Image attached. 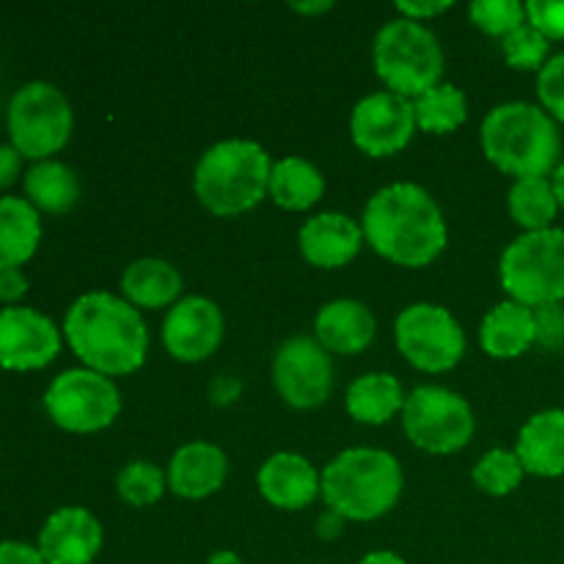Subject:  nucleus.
<instances>
[{
	"label": "nucleus",
	"instance_id": "obj_25",
	"mask_svg": "<svg viewBox=\"0 0 564 564\" xmlns=\"http://www.w3.org/2000/svg\"><path fill=\"white\" fill-rule=\"evenodd\" d=\"M347 413L361 424H386L405 405V394L394 375L369 372L350 383L345 397Z\"/></svg>",
	"mask_w": 564,
	"mask_h": 564
},
{
	"label": "nucleus",
	"instance_id": "obj_33",
	"mask_svg": "<svg viewBox=\"0 0 564 564\" xmlns=\"http://www.w3.org/2000/svg\"><path fill=\"white\" fill-rule=\"evenodd\" d=\"M549 47L551 42L527 22L518 31H512L510 36L501 39V53H505V61L512 66V69H543L545 61H549Z\"/></svg>",
	"mask_w": 564,
	"mask_h": 564
},
{
	"label": "nucleus",
	"instance_id": "obj_34",
	"mask_svg": "<svg viewBox=\"0 0 564 564\" xmlns=\"http://www.w3.org/2000/svg\"><path fill=\"white\" fill-rule=\"evenodd\" d=\"M540 108L554 121H564V53L551 55L538 72Z\"/></svg>",
	"mask_w": 564,
	"mask_h": 564
},
{
	"label": "nucleus",
	"instance_id": "obj_42",
	"mask_svg": "<svg viewBox=\"0 0 564 564\" xmlns=\"http://www.w3.org/2000/svg\"><path fill=\"white\" fill-rule=\"evenodd\" d=\"M358 564H408L402 556H397L394 551H372V554L364 556Z\"/></svg>",
	"mask_w": 564,
	"mask_h": 564
},
{
	"label": "nucleus",
	"instance_id": "obj_31",
	"mask_svg": "<svg viewBox=\"0 0 564 564\" xmlns=\"http://www.w3.org/2000/svg\"><path fill=\"white\" fill-rule=\"evenodd\" d=\"M523 466L516 452L490 449L482 460L474 466V485L490 496H507L523 482Z\"/></svg>",
	"mask_w": 564,
	"mask_h": 564
},
{
	"label": "nucleus",
	"instance_id": "obj_3",
	"mask_svg": "<svg viewBox=\"0 0 564 564\" xmlns=\"http://www.w3.org/2000/svg\"><path fill=\"white\" fill-rule=\"evenodd\" d=\"M490 163L516 180L551 176L560 165L562 138L556 121L540 105H496L479 130Z\"/></svg>",
	"mask_w": 564,
	"mask_h": 564
},
{
	"label": "nucleus",
	"instance_id": "obj_2",
	"mask_svg": "<svg viewBox=\"0 0 564 564\" xmlns=\"http://www.w3.org/2000/svg\"><path fill=\"white\" fill-rule=\"evenodd\" d=\"M64 336L86 369L113 378L143 367L149 330L130 301L110 292H86L69 306Z\"/></svg>",
	"mask_w": 564,
	"mask_h": 564
},
{
	"label": "nucleus",
	"instance_id": "obj_35",
	"mask_svg": "<svg viewBox=\"0 0 564 564\" xmlns=\"http://www.w3.org/2000/svg\"><path fill=\"white\" fill-rule=\"evenodd\" d=\"M527 22L538 28L549 42L564 39V0H529Z\"/></svg>",
	"mask_w": 564,
	"mask_h": 564
},
{
	"label": "nucleus",
	"instance_id": "obj_15",
	"mask_svg": "<svg viewBox=\"0 0 564 564\" xmlns=\"http://www.w3.org/2000/svg\"><path fill=\"white\" fill-rule=\"evenodd\" d=\"M224 339V314L218 303L204 295L182 297L163 323V345L174 358L187 364L204 361Z\"/></svg>",
	"mask_w": 564,
	"mask_h": 564
},
{
	"label": "nucleus",
	"instance_id": "obj_4",
	"mask_svg": "<svg viewBox=\"0 0 564 564\" xmlns=\"http://www.w3.org/2000/svg\"><path fill=\"white\" fill-rule=\"evenodd\" d=\"M402 468L386 449H345L319 474V496L345 521H375L400 501Z\"/></svg>",
	"mask_w": 564,
	"mask_h": 564
},
{
	"label": "nucleus",
	"instance_id": "obj_7",
	"mask_svg": "<svg viewBox=\"0 0 564 564\" xmlns=\"http://www.w3.org/2000/svg\"><path fill=\"white\" fill-rule=\"evenodd\" d=\"M499 279L510 301L529 308L564 301V229L523 231L501 253Z\"/></svg>",
	"mask_w": 564,
	"mask_h": 564
},
{
	"label": "nucleus",
	"instance_id": "obj_18",
	"mask_svg": "<svg viewBox=\"0 0 564 564\" xmlns=\"http://www.w3.org/2000/svg\"><path fill=\"white\" fill-rule=\"evenodd\" d=\"M259 494L279 510H303L319 496V474L312 463L295 452L268 457L257 474Z\"/></svg>",
	"mask_w": 564,
	"mask_h": 564
},
{
	"label": "nucleus",
	"instance_id": "obj_44",
	"mask_svg": "<svg viewBox=\"0 0 564 564\" xmlns=\"http://www.w3.org/2000/svg\"><path fill=\"white\" fill-rule=\"evenodd\" d=\"M292 9L303 11V14H319V11L334 9V3L330 0H319V3H292Z\"/></svg>",
	"mask_w": 564,
	"mask_h": 564
},
{
	"label": "nucleus",
	"instance_id": "obj_41",
	"mask_svg": "<svg viewBox=\"0 0 564 564\" xmlns=\"http://www.w3.org/2000/svg\"><path fill=\"white\" fill-rule=\"evenodd\" d=\"M341 527H345V518H341L339 512L328 510V512H325L323 518H319V523H317V529H319V538H325V540H334L336 534L341 532Z\"/></svg>",
	"mask_w": 564,
	"mask_h": 564
},
{
	"label": "nucleus",
	"instance_id": "obj_45",
	"mask_svg": "<svg viewBox=\"0 0 564 564\" xmlns=\"http://www.w3.org/2000/svg\"><path fill=\"white\" fill-rule=\"evenodd\" d=\"M207 564H242V560L235 554V551H215Z\"/></svg>",
	"mask_w": 564,
	"mask_h": 564
},
{
	"label": "nucleus",
	"instance_id": "obj_16",
	"mask_svg": "<svg viewBox=\"0 0 564 564\" xmlns=\"http://www.w3.org/2000/svg\"><path fill=\"white\" fill-rule=\"evenodd\" d=\"M36 549L47 564H91L102 549V523L83 507H61L44 521Z\"/></svg>",
	"mask_w": 564,
	"mask_h": 564
},
{
	"label": "nucleus",
	"instance_id": "obj_22",
	"mask_svg": "<svg viewBox=\"0 0 564 564\" xmlns=\"http://www.w3.org/2000/svg\"><path fill=\"white\" fill-rule=\"evenodd\" d=\"M479 341L490 358H518L538 341L534 308L518 301H505L485 314Z\"/></svg>",
	"mask_w": 564,
	"mask_h": 564
},
{
	"label": "nucleus",
	"instance_id": "obj_12",
	"mask_svg": "<svg viewBox=\"0 0 564 564\" xmlns=\"http://www.w3.org/2000/svg\"><path fill=\"white\" fill-rule=\"evenodd\" d=\"M273 383L292 408H317L334 386V364L314 336H292L273 358Z\"/></svg>",
	"mask_w": 564,
	"mask_h": 564
},
{
	"label": "nucleus",
	"instance_id": "obj_38",
	"mask_svg": "<svg viewBox=\"0 0 564 564\" xmlns=\"http://www.w3.org/2000/svg\"><path fill=\"white\" fill-rule=\"evenodd\" d=\"M0 564H47L39 554V549L28 543H17V540H6L0 543Z\"/></svg>",
	"mask_w": 564,
	"mask_h": 564
},
{
	"label": "nucleus",
	"instance_id": "obj_32",
	"mask_svg": "<svg viewBox=\"0 0 564 564\" xmlns=\"http://www.w3.org/2000/svg\"><path fill=\"white\" fill-rule=\"evenodd\" d=\"M468 14L477 28L490 36H510L521 25H527V6L518 0H474Z\"/></svg>",
	"mask_w": 564,
	"mask_h": 564
},
{
	"label": "nucleus",
	"instance_id": "obj_27",
	"mask_svg": "<svg viewBox=\"0 0 564 564\" xmlns=\"http://www.w3.org/2000/svg\"><path fill=\"white\" fill-rule=\"evenodd\" d=\"M25 193L28 202L36 209L61 215L75 207L80 185L69 165L58 163V160H42L25 174Z\"/></svg>",
	"mask_w": 564,
	"mask_h": 564
},
{
	"label": "nucleus",
	"instance_id": "obj_9",
	"mask_svg": "<svg viewBox=\"0 0 564 564\" xmlns=\"http://www.w3.org/2000/svg\"><path fill=\"white\" fill-rule=\"evenodd\" d=\"M402 427L413 446L433 455L460 452L474 435V411L444 386H419L405 397Z\"/></svg>",
	"mask_w": 564,
	"mask_h": 564
},
{
	"label": "nucleus",
	"instance_id": "obj_39",
	"mask_svg": "<svg viewBox=\"0 0 564 564\" xmlns=\"http://www.w3.org/2000/svg\"><path fill=\"white\" fill-rule=\"evenodd\" d=\"M25 292H28V279L22 275L20 268L0 270V301L14 303V301H20Z\"/></svg>",
	"mask_w": 564,
	"mask_h": 564
},
{
	"label": "nucleus",
	"instance_id": "obj_28",
	"mask_svg": "<svg viewBox=\"0 0 564 564\" xmlns=\"http://www.w3.org/2000/svg\"><path fill=\"white\" fill-rule=\"evenodd\" d=\"M507 207H510L512 220H516L523 231L551 229L556 213H560V202H556L551 176L516 180V185L510 187Z\"/></svg>",
	"mask_w": 564,
	"mask_h": 564
},
{
	"label": "nucleus",
	"instance_id": "obj_29",
	"mask_svg": "<svg viewBox=\"0 0 564 564\" xmlns=\"http://www.w3.org/2000/svg\"><path fill=\"white\" fill-rule=\"evenodd\" d=\"M413 110H416V127L424 132H444L457 130L468 116L466 94L452 83H438L435 88L424 91L422 97L413 99Z\"/></svg>",
	"mask_w": 564,
	"mask_h": 564
},
{
	"label": "nucleus",
	"instance_id": "obj_8",
	"mask_svg": "<svg viewBox=\"0 0 564 564\" xmlns=\"http://www.w3.org/2000/svg\"><path fill=\"white\" fill-rule=\"evenodd\" d=\"M9 135L11 147L31 160H47L61 152L69 141L72 116L69 99L53 83L33 80L25 83L9 102Z\"/></svg>",
	"mask_w": 564,
	"mask_h": 564
},
{
	"label": "nucleus",
	"instance_id": "obj_13",
	"mask_svg": "<svg viewBox=\"0 0 564 564\" xmlns=\"http://www.w3.org/2000/svg\"><path fill=\"white\" fill-rule=\"evenodd\" d=\"M352 141L369 158H389L411 143L416 132V110L413 99L394 91L367 94L352 108L350 116Z\"/></svg>",
	"mask_w": 564,
	"mask_h": 564
},
{
	"label": "nucleus",
	"instance_id": "obj_30",
	"mask_svg": "<svg viewBox=\"0 0 564 564\" xmlns=\"http://www.w3.org/2000/svg\"><path fill=\"white\" fill-rule=\"evenodd\" d=\"M165 488H169V477L149 460L127 463L116 477V490H119L121 501L132 507L154 505L165 494Z\"/></svg>",
	"mask_w": 564,
	"mask_h": 564
},
{
	"label": "nucleus",
	"instance_id": "obj_19",
	"mask_svg": "<svg viewBox=\"0 0 564 564\" xmlns=\"http://www.w3.org/2000/svg\"><path fill=\"white\" fill-rule=\"evenodd\" d=\"M378 334V323L372 317V308L352 297L325 303L314 317V339L328 352L339 356H358L372 345Z\"/></svg>",
	"mask_w": 564,
	"mask_h": 564
},
{
	"label": "nucleus",
	"instance_id": "obj_10",
	"mask_svg": "<svg viewBox=\"0 0 564 564\" xmlns=\"http://www.w3.org/2000/svg\"><path fill=\"white\" fill-rule=\"evenodd\" d=\"M44 411L69 433H99L110 427L121 411L119 389L94 369H66L44 391Z\"/></svg>",
	"mask_w": 564,
	"mask_h": 564
},
{
	"label": "nucleus",
	"instance_id": "obj_17",
	"mask_svg": "<svg viewBox=\"0 0 564 564\" xmlns=\"http://www.w3.org/2000/svg\"><path fill=\"white\" fill-rule=\"evenodd\" d=\"M301 253L314 268H345L364 246V229L345 213H319L301 226Z\"/></svg>",
	"mask_w": 564,
	"mask_h": 564
},
{
	"label": "nucleus",
	"instance_id": "obj_36",
	"mask_svg": "<svg viewBox=\"0 0 564 564\" xmlns=\"http://www.w3.org/2000/svg\"><path fill=\"white\" fill-rule=\"evenodd\" d=\"M534 319H538V341L549 350H562L564 347V308L562 303L554 306L534 308Z\"/></svg>",
	"mask_w": 564,
	"mask_h": 564
},
{
	"label": "nucleus",
	"instance_id": "obj_21",
	"mask_svg": "<svg viewBox=\"0 0 564 564\" xmlns=\"http://www.w3.org/2000/svg\"><path fill=\"white\" fill-rule=\"evenodd\" d=\"M516 455L523 471L554 479L564 474V411L549 408L534 413L518 433Z\"/></svg>",
	"mask_w": 564,
	"mask_h": 564
},
{
	"label": "nucleus",
	"instance_id": "obj_20",
	"mask_svg": "<svg viewBox=\"0 0 564 564\" xmlns=\"http://www.w3.org/2000/svg\"><path fill=\"white\" fill-rule=\"evenodd\" d=\"M229 460L224 449H218L209 441H191L180 446L169 463V488L182 499H207L215 490H220Z\"/></svg>",
	"mask_w": 564,
	"mask_h": 564
},
{
	"label": "nucleus",
	"instance_id": "obj_37",
	"mask_svg": "<svg viewBox=\"0 0 564 564\" xmlns=\"http://www.w3.org/2000/svg\"><path fill=\"white\" fill-rule=\"evenodd\" d=\"M446 9H452L449 0H416V3H411V0H400V3H397L400 17H405V20H416V22H424L430 20V17L444 14Z\"/></svg>",
	"mask_w": 564,
	"mask_h": 564
},
{
	"label": "nucleus",
	"instance_id": "obj_11",
	"mask_svg": "<svg viewBox=\"0 0 564 564\" xmlns=\"http://www.w3.org/2000/svg\"><path fill=\"white\" fill-rule=\"evenodd\" d=\"M397 350L422 372H446L466 352V334L449 308L438 303H413L402 308L394 325Z\"/></svg>",
	"mask_w": 564,
	"mask_h": 564
},
{
	"label": "nucleus",
	"instance_id": "obj_5",
	"mask_svg": "<svg viewBox=\"0 0 564 564\" xmlns=\"http://www.w3.org/2000/svg\"><path fill=\"white\" fill-rule=\"evenodd\" d=\"M270 154L262 143L229 138L218 141L198 158L193 191L215 215H240L257 207L270 185Z\"/></svg>",
	"mask_w": 564,
	"mask_h": 564
},
{
	"label": "nucleus",
	"instance_id": "obj_40",
	"mask_svg": "<svg viewBox=\"0 0 564 564\" xmlns=\"http://www.w3.org/2000/svg\"><path fill=\"white\" fill-rule=\"evenodd\" d=\"M20 165H22V154L17 152L14 147H9V143H0V191L9 187L11 182L20 176Z\"/></svg>",
	"mask_w": 564,
	"mask_h": 564
},
{
	"label": "nucleus",
	"instance_id": "obj_23",
	"mask_svg": "<svg viewBox=\"0 0 564 564\" xmlns=\"http://www.w3.org/2000/svg\"><path fill=\"white\" fill-rule=\"evenodd\" d=\"M124 301L138 308H165L180 297L182 275L171 262L158 257H143L127 264L121 273Z\"/></svg>",
	"mask_w": 564,
	"mask_h": 564
},
{
	"label": "nucleus",
	"instance_id": "obj_1",
	"mask_svg": "<svg viewBox=\"0 0 564 564\" xmlns=\"http://www.w3.org/2000/svg\"><path fill=\"white\" fill-rule=\"evenodd\" d=\"M361 229L380 257L402 268H424L449 240L438 202L416 182L380 187L364 207Z\"/></svg>",
	"mask_w": 564,
	"mask_h": 564
},
{
	"label": "nucleus",
	"instance_id": "obj_14",
	"mask_svg": "<svg viewBox=\"0 0 564 564\" xmlns=\"http://www.w3.org/2000/svg\"><path fill=\"white\" fill-rule=\"evenodd\" d=\"M61 330L50 317L28 306L0 312V367L14 372L42 369L58 356Z\"/></svg>",
	"mask_w": 564,
	"mask_h": 564
},
{
	"label": "nucleus",
	"instance_id": "obj_43",
	"mask_svg": "<svg viewBox=\"0 0 564 564\" xmlns=\"http://www.w3.org/2000/svg\"><path fill=\"white\" fill-rule=\"evenodd\" d=\"M551 185H554L556 202H560V207H564V160L556 165L554 174H551Z\"/></svg>",
	"mask_w": 564,
	"mask_h": 564
},
{
	"label": "nucleus",
	"instance_id": "obj_24",
	"mask_svg": "<svg viewBox=\"0 0 564 564\" xmlns=\"http://www.w3.org/2000/svg\"><path fill=\"white\" fill-rule=\"evenodd\" d=\"M42 240L39 209L28 198H0V270L20 268L36 253Z\"/></svg>",
	"mask_w": 564,
	"mask_h": 564
},
{
	"label": "nucleus",
	"instance_id": "obj_6",
	"mask_svg": "<svg viewBox=\"0 0 564 564\" xmlns=\"http://www.w3.org/2000/svg\"><path fill=\"white\" fill-rule=\"evenodd\" d=\"M372 61L389 91L405 99H416L438 86L444 72L438 36L424 22L405 17H397L380 28L372 44Z\"/></svg>",
	"mask_w": 564,
	"mask_h": 564
},
{
	"label": "nucleus",
	"instance_id": "obj_26",
	"mask_svg": "<svg viewBox=\"0 0 564 564\" xmlns=\"http://www.w3.org/2000/svg\"><path fill=\"white\" fill-rule=\"evenodd\" d=\"M268 193L284 209H308L323 198L325 180L314 163L303 158H284L273 163Z\"/></svg>",
	"mask_w": 564,
	"mask_h": 564
}]
</instances>
